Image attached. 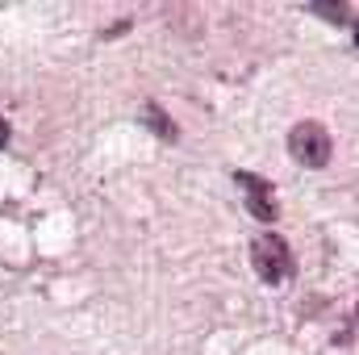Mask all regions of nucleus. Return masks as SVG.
<instances>
[{
  "mask_svg": "<svg viewBox=\"0 0 359 355\" xmlns=\"http://www.w3.org/2000/svg\"><path fill=\"white\" fill-rule=\"evenodd\" d=\"M288 151H292V159L305 163V168H326L330 155H334V142H330L326 126H318V121H301V126L288 130Z\"/></svg>",
  "mask_w": 359,
  "mask_h": 355,
  "instance_id": "1",
  "label": "nucleus"
},
{
  "mask_svg": "<svg viewBox=\"0 0 359 355\" xmlns=\"http://www.w3.org/2000/svg\"><path fill=\"white\" fill-rule=\"evenodd\" d=\"M251 264L259 272V280H268V284H280V280H288L297 264H292V251H288V243L280 239V234H259L255 243H251Z\"/></svg>",
  "mask_w": 359,
  "mask_h": 355,
  "instance_id": "2",
  "label": "nucleus"
},
{
  "mask_svg": "<svg viewBox=\"0 0 359 355\" xmlns=\"http://www.w3.org/2000/svg\"><path fill=\"white\" fill-rule=\"evenodd\" d=\"M238 184L247 188V209L259 217V222H276L280 217V205H276V192L264 176H251V172H238Z\"/></svg>",
  "mask_w": 359,
  "mask_h": 355,
  "instance_id": "3",
  "label": "nucleus"
},
{
  "mask_svg": "<svg viewBox=\"0 0 359 355\" xmlns=\"http://www.w3.org/2000/svg\"><path fill=\"white\" fill-rule=\"evenodd\" d=\"M147 121H151V130H159L163 138H176V126L168 121V113H163L159 105H147Z\"/></svg>",
  "mask_w": 359,
  "mask_h": 355,
  "instance_id": "4",
  "label": "nucleus"
},
{
  "mask_svg": "<svg viewBox=\"0 0 359 355\" xmlns=\"http://www.w3.org/2000/svg\"><path fill=\"white\" fill-rule=\"evenodd\" d=\"M313 13H318V17H330V21H347V17H351L347 4H313Z\"/></svg>",
  "mask_w": 359,
  "mask_h": 355,
  "instance_id": "5",
  "label": "nucleus"
},
{
  "mask_svg": "<svg viewBox=\"0 0 359 355\" xmlns=\"http://www.w3.org/2000/svg\"><path fill=\"white\" fill-rule=\"evenodd\" d=\"M8 134H13V130H8V121H4V117H0V151H4V147H8Z\"/></svg>",
  "mask_w": 359,
  "mask_h": 355,
  "instance_id": "6",
  "label": "nucleus"
},
{
  "mask_svg": "<svg viewBox=\"0 0 359 355\" xmlns=\"http://www.w3.org/2000/svg\"><path fill=\"white\" fill-rule=\"evenodd\" d=\"M355 42H359V25H355Z\"/></svg>",
  "mask_w": 359,
  "mask_h": 355,
  "instance_id": "7",
  "label": "nucleus"
}]
</instances>
